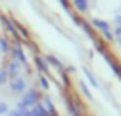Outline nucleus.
<instances>
[{"label":"nucleus","instance_id":"obj_6","mask_svg":"<svg viewBox=\"0 0 121 116\" xmlns=\"http://www.w3.org/2000/svg\"><path fill=\"white\" fill-rule=\"evenodd\" d=\"M33 63H35V66L40 70V75H47V73H48V66H47V60H45V58L35 56V58H33Z\"/></svg>","mask_w":121,"mask_h":116},{"label":"nucleus","instance_id":"obj_19","mask_svg":"<svg viewBox=\"0 0 121 116\" xmlns=\"http://www.w3.org/2000/svg\"><path fill=\"white\" fill-rule=\"evenodd\" d=\"M114 23H116L118 27H121V15H116V18H114Z\"/></svg>","mask_w":121,"mask_h":116},{"label":"nucleus","instance_id":"obj_11","mask_svg":"<svg viewBox=\"0 0 121 116\" xmlns=\"http://www.w3.org/2000/svg\"><path fill=\"white\" fill-rule=\"evenodd\" d=\"M47 63H50V65H53L55 68H58V70H63V65H61V61L56 58V56H53V55H50V56H47Z\"/></svg>","mask_w":121,"mask_h":116},{"label":"nucleus","instance_id":"obj_1","mask_svg":"<svg viewBox=\"0 0 121 116\" xmlns=\"http://www.w3.org/2000/svg\"><path fill=\"white\" fill-rule=\"evenodd\" d=\"M37 103H40V91L37 88H30L23 93V98L20 99V103L17 104V108H25V109H30L33 108Z\"/></svg>","mask_w":121,"mask_h":116},{"label":"nucleus","instance_id":"obj_18","mask_svg":"<svg viewBox=\"0 0 121 116\" xmlns=\"http://www.w3.org/2000/svg\"><path fill=\"white\" fill-rule=\"evenodd\" d=\"M9 50H10V47H9V42H7L5 38H0V52L7 53Z\"/></svg>","mask_w":121,"mask_h":116},{"label":"nucleus","instance_id":"obj_14","mask_svg":"<svg viewBox=\"0 0 121 116\" xmlns=\"http://www.w3.org/2000/svg\"><path fill=\"white\" fill-rule=\"evenodd\" d=\"M83 71H85V76H86V78L90 80V83L93 85V88H99V85H98V81H96V78H95V76H93V75H91V73H90L88 70H83Z\"/></svg>","mask_w":121,"mask_h":116},{"label":"nucleus","instance_id":"obj_4","mask_svg":"<svg viewBox=\"0 0 121 116\" xmlns=\"http://www.w3.org/2000/svg\"><path fill=\"white\" fill-rule=\"evenodd\" d=\"M7 73H9V80H10V81L15 80V78H18V76H20V63H18L17 60H12V61L9 63Z\"/></svg>","mask_w":121,"mask_h":116},{"label":"nucleus","instance_id":"obj_9","mask_svg":"<svg viewBox=\"0 0 121 116\" xmlns=\"http://www.w3.org/2000/svg\"><path fill=\"white\" fill-rule=\"evenodd\" d=\"M7 116H30V109H25V108H15V109L9 111Z\"/></svg>","mask_w":121,"mask_h":116},{"label":"nucleus","instance_id":"obj_8","mask_svg":"<svg viewBox=\"0 0 121 116\" xmlns=\"http://www.w3.org/2000/svg\"><path fill=\"white\" fill-rule=\"evenodd\" d=\"M65 104H66V109H68V113H70L71 116H81V114H80V108H78L71 99H66Z\"/></svg>","mask_w":121,"mask_h":116},{"label":"nucleus","instance_id":"obj_16","mask_svg":"<svg viewBox=\"0 0 121 116\" xmlns=\"http://www.w3.org/2000/svg\"><path fill=\"white\" fill-rule=\"evenodd\" d=\"M9 81V73L7 70H0V86H4Z\"/></svg>","mask_w":121,"mask_h":116},{"label":"nucleus","instance_id":"obj_5","mask_svg":"<svg viewBox=\"0 0 121 116\" xmlns=\"http://www.w3.org/2000/svg\"><path fill=\"white\" fill-rule=\"evenodd\" d=\"M12 53H13V56H15V60L20 63V65H23V66H27V63H28V60H27V55L23 53V50H22V47L20 45H15L13 48H12Z\"/></svg>","mask_w":121,"mask_h":116},{"label":"nucleus","instance_id":"obj_7","mask_svg":"<svg viewBox=\"0 0 121 116\" xmlns=\"http://www.w3.org/2000/svg\"><path fill=\"white\" fill-rule=\"evenodd\" d=\"M73 7H75L80 13H85V12L88 10L90 4H88V0H73Z\"/></svg>","mask_w":121,"mask_h":116},{"label":"nucleus","instance_id":"obj_3","mask_svg":"<svg viewBox=\"0 0 121 116\" xmlns=\"http://www.w3.org/2000/svg\"><path fill=\"white\" fill-rule=\"evenodd\" d=\"M10 90H12V93H15V95L25 93V91H27V81H25L22 76H18V78H15V80L10 81Z\"/></svg>","mask_w":121,"mask_h":116},{"label":"nucleus","instance_id":"obj_15","mask_svg":"<svg viewBox=\"0 0 121 116\" xmlns=\"http://www.w3.org/2000/svg\"><path fill=\"white\" fill-rule=\"evenodd\" d=\"M40 86L43 88V90H48L50 88V83H48V78H47V75H40Z\"/></svg>","mask_w":121,"mask_h":116},{"label":"nucleus","instance_id":"obj_2","mask_svg":"<svg viewBox=\"0 0 121 116\" xmlns=\"http://www.w3.org/2000/svg\"><path fill=\"white\" fill-rule=\"evenodd\" d=\"M91 25H93L95 28H98V30L104 35L106 40L111 42V40L114 38V35H113V32H111V27H109V22L101 20V18H93V20H91Z\"/></svg>","mask_w":121,"mask_h":116},{"label":"nucleus","instance_id":"obj_13","mask_svg":"<svg viewBox=\"0 0 121 116\" xmlns=\"http://www.w3.org/2000/svg\"><path fill=\"white\" fill-rule=\"evenodd\" d=\"M80 90H81V93H83L88 99H93V95H91V91L88 90V85H86L85 81H80Z\"/></svg>","mask_w":121,"mask_h":116},{"label":"nucleus","instance_id":"obj_17","mask_svg":"<svg viewBox=\"0 0 121 116\" xmlns=\"http://www.w3.org/2000/svg\"><path fill=\"white\" fill-rule=\"evenodd\" d=\"M9 104L5 103V101H0V116H5V114H9Z\"/></svg>","mask_w":121,"mask_h":116},{"label":"nucleus","instance_id":"obj_10","mask_svg":"<svg viewBox=\"0 0 121 116\" xmlns=\"http://www.w3.org/2000/svg\"><path fill=\"white\" fill-rule=\"evenodd\" d=\"M4 23H5V28H7V30H9V32L13 35V38H15V40H18L20 37H18V32L13 28V23H12V22H9L7 18H4Z\"/></svg>","mask_w":121,"mask_h":116},{"label":"nucleus","instance_id":"obj_12","mask_svg":"<svg viewBox=\"0 0 121 116\" xmlns=\"http://www.w3.org/2000/svg\"><path fill=\"white\" fill-rule=\"evenodd\" d=\"M108 65H109V68L113 70V73H114V75H116V76H118V78L121 80V66H119L118 63H114V61L111 60V58L108 60Z\"/></svg>","mask_w":121,"mask_h":116},{"label":"nucleus","instance_id":"obj_20","mask_svg":"<svg viewBox=\"0 0 121 116\" xmlns=\"http://www.w3.org/2000/svg\"><path fill=\"white\" fill-rule=\"evenodd\" d=\"M60 4H61L65 9H70V4H68V0H60Z\"/></svg>","mask_w":121,"mask_h":116}]
</instances>
